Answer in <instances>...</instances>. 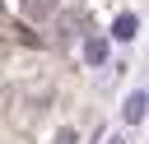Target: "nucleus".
I'll return each mask as SVG.
<instances>
[{
  "mask_svg": "<svg viewBox=\"0 0 149 144\" xmlns=\"http://www.w3.org/2000/svg\"><path fill=\"white\" fill-rule=\"evenodd\" d=\"M144 111H149V93H144V88H135V93L126 98V107H121V116H126V121L135 125V121H144Z\"/></svg>",
  "mask_w": 149,
  "mask_h": 144,
  "instance_id": "1",
  "label": "nucleus"
},
{
  "mask_svg": "<svg viewBox=\"0 0 149 144\" xmlns=\"http://www.w3.org/2000/svg\"><path fill=\"white\" fill-rule=\"evenodd\" d=\"M19 14H23V19H33V23H42V19H51V14H56V0H19Z\"/></svg>",
  "mask_w": 149,
  "mask_h": 144,
  "instance_id": "2",
  "label": "nucleus"
},
{
  "mask_svg": "<svg viewBox=\"0 0 149 144\" xmlns=\"http://www.w3.org/2000/svg\"><path fill=\"white\" fill-rule=\"evenodd\" d=\"M84 60H88V65H107V42L88 33V37H84Z\"/></svg>",
  "mask_w": 149,
  "mask_h": 144,
  "instance_id": "3",
  "label": "nucleus"
},
{
  "mask_svg": "<svg viewBox=\"0 0 149 144\" xmlns=\"http://www.w3.org/2000/svg\"><path fill=\"white\" fill-rule=\"evenodd\" d=\"M135 28H140V23H135V14H116V19H112V37H116V42H130V37H135Z\"/></svg>",
  "mask_w": 149,
  "mask_h": 144,
  "instance_id": "4",
  "label": "nucleus"
},
{
  "mask_svg": "<svg viewBox=\"0 0 149 144\" xmlns=\"http://www.w3.org/2000/svg\"><path fill=\"white\" fill-rule=\"evenodd\" d=\"M107 144H121V139H107Z\"/></svg>",
  "mask_w": 149,
  "mask_h": 144,
  "instance_id": "5",
  "label": "nucleus"
}]
</instances>
